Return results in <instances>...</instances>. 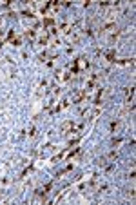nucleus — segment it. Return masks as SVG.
I'll list each match as a JSON object with an SVG mask.
<instances>
[{
    "label": "nucleus",
    "instance_id": "obj_12",
    "mask_svg": "<svg viewBox=\"0 0 136 205\" xmlns=\"http://www.w3.org/2000/svg\"><path fill=\"white\" fill-rule=\"evenodd\" d=\"M118 143H122V138H114L113 140V145H118Z\"/></svg>",
    "mask_w": 136,
    "mask_h": 205
},
{
    "label": "nucleus",
    "instance_id": "obj_7",
    "mask_svg": "<svg viewBox=\"0 0 136 205\" xmlns=\"http://www.w3.org/2000/svg\"><path fill=\"white\" fill-rule=\"evenodd\" d=\"M133 94H134V86H131V87L125 89V98H127V100L133 98Z\"/></svg>",
    "mask_w": 136,
    "mask_h": 205
},
{
    "label": "nucleus",
    "instance_id": "obj_13",
    "mask_svg": "<svg viewBox=\"0 0 136 205\" xmlns=\"http://www.w3.org/2000/svg\"><path fill=\"white\" fill-rule=\"evenodd\" d=\"M0 22H2V20H0Z\"/></svg>",
    "mask_w": 136,
    "mask_h": 205
},
{
    "label": "nucleus",
    "instance_id": "obj_6",
    "mask_svg": "<svg viewBox=\"0 0 136 205\" xmlns=\"http://www.w3.org/2000/svg\"><path fill=\"white\" fill-rule=\"evenodd\" d=\"M26 36H27L29 40H35V38H36V31H35V27L27 29V31H26Z\"/></svg>",
    "mask_w": 136,
    "mask_h": 205
},
{
    "label": "nucleus",
    "instance_id": "obj_5",
    "mask_svg": "<svg viewBox=\"0 0 136 205\" xmlns=\"http://www.w3.org/2000/svg\"><path fill=\"white\" fill-rule=\"evenodd\" d=\"M114 64H116L118 67H125V66H133L134 60H133V58H131V60H120V62H114Z\"/></svg>",
    "mask_w": 136,
    "mask_h": 205
},
{
    "label": "nucleus",
    "instance_id": "obj_4",
    "mask_svg": "<svg viewBox=\"0 0 136 205\" xmlns=\"http://www.w3.org/2000/svg\"><path fill=\"white\" fill-rule=\"evenodd\" d=\"M116 53H114V49H109L107 53H105V60H107V62H116Z\"/></svg>",
    "mask_w": 136,
    "mask_h": 205
},
{
    "label": "nucleus",
    "instance_id": "obj_10",
    "mask_svg": "<svg viewBox=\"0 0 136 205\" xmlns=\"http://www.w3.org/2000/svg\"><path fill=\"white\" fill-rule=\"evenodd\" d=\"M118 125H120V122H118V120H114V122H111V131H114V129L118 127Z\"/></svg>",
    "mask_w": 136,
    "mask_h": 205
},
{
    "label": "nucleus",
    "instance_id": "obj_1",
    "mask_svg": "<svg viewBox=\"0 0 136 205\" xmlns=\"http://www.w3.org/2000/svg\"><path fill=\"white\" fill-rule=\"evenodd\" d=\"M85 91L84 89H80V91H75V94H73V103H80L82 100H84V96H85Z\"/></svg>",
    "mask_w": 136,
    "mask_h": 205
},
{
    "label": "nucleus",
    "instance_id": "obj_3",
    "mask_svg": "<svg viewBox=\"0 0 136 205\" xmlns=\"http://www.w3.org/2000/svg\"><path fill=\"white\" fill-rule=\"evenodd\" d=\"M53 24H55V18H53V17H46V18L42 20V26L44 27H53Z\"/></svg>",
    "mask_w": 136,
    "mask_h": 205
},
{
    "label": "nucleus",
    "instance_id": "obj_8",
    "mask_svg": "<svg viewBox=\"0 0 136 205\" xmlns=\"http://www.w3.org/2000/svg\"><path fill=\"white\" fill-rule=\"evenodd\" d=\"M100 114H102V109H100V107H96V109H94V111H93V114H91V120H94V118H98V116H100Z\"/></svg>",
    "mask_w": 136,
    "mask_h": 205
},
{
    "label": "nucleus",
    "instance_id": "obj_2",
    "mask_svg": "<svg viewBox=\"0 0 136 205\" xmlns=\"http://www.w3.org/2000/svg\"><path fill=\"white\" fill-rule=\"evenodd\" d=\"M73 129H75V122H73V120H69V122H64L62 123V127H60V131L62 133H73Z\"/></svg>",
    "mask_w": 136,
    "mask_h": 205
},
{
    "label": "nucleus",
    "instance_id": "obj_9",
    "mask_svg": "<svg viewBox=\"0 0 136 205\" xmlns=\"http://www.w3.org/2000/svg\"><path fill=\"white\" fill-rule=\"evenodd\" d=\"M20 42H22V38H20V36H15V38L11 40V46H15V47H18V46H20Z\"/></svg>",
    "mask_w": 136,
    "mask_h": 205
},
{
    "label": "nucleus",
    "instance_id": "obj_11",
    "mask_svg": "<svg viewBox=\"0 0 136 205\" xmlns=\"http://www.w3.org/2000/svg\"><path fill=\"white\" fill-rule=\"evenodd\" d=\"M35 134H36V129L31 127V129H29V136H35Z\"/></svg>",
    "mask_w": 136,
    "mask_h": 205
}]
</instances>
